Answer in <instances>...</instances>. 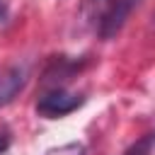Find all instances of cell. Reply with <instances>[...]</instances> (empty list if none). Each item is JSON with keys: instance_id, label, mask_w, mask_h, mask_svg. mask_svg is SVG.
<instances>
[{"instance_id": "cell-1", "label": "cell", "mask_w": 155, "mask_h": 155, "mask_svg": "<svg viewBox=\"0 0 155 155\" xmlns=\"http://www.w3.org/2000/svg\"><path fill=\"white\" fill-rule=\"evenodd\" d=\"M140 0H85L80 17L99 39H114Z\"/></svg>"}, {"instance_id": "cell-2", "label": "cell", "mask_w": 155, "mask_h": 155, "mask_svg": "<svg viewBox=\"0 0 155 155\" xmlns=\"http://www.w3.org/2000/svg\"><path fill=\"white\" fill-rule=\"evenodd\" d=\"M85 104V97L80 92H70L63 85L46 90L39 99H36V114L44 119H61L73 114L75 109H80Z\"/></svg>"}, {"instance_id": "cell-3", "label": "cell", "mask_w": 155, "mask_h": 155, "mask_svg": "<svg viewBox=\"0 0 155 155\" xmlns=\"http://www.w3.org/2000/svg\"><path fill=\"white\" fill-rule=\"evenodd\" d=\"M29 70L24 63H10L5 68H0V109L7 107L27 85Z\"/></svg>"}, {"instance_id": "cell-4", "label": "cell", "mask_w": 155, "mask_h": 155, "mask_svg": "<svg viewBox=\"0 0 155 155\" xmlns=\"http://www.w3.org/2000/svg\"><path fill=\"white\" fill-rule=\"evenodd\" d=\"M153 148H155V131L145 133V136L138 138L133 145H128V148L124 150V155H150Z\"/></svg>"}, {"instance_id": "cell-5", "label": "cell", "mask_w": 155, "mask_h": 155, "mask_svg": "<svg viewBox=\"0 0 155 155\" xmlns=\"http://www.w3.org/2000/svg\"><path fill=\"white\" fill-rule=\"evenodd\" d=\"M46 155H87L85 145L73 140V143H65V145H58V148H48Z\"/></svg>"}, {"instance_id": "cell-6", "label": "cell", "mask_w": 155, "mask_h": 155, "mask_svg": "<svg viewBox=\"0 0 155 155\" xmlns=\"http://www.w3.org/2000/svg\"><path fill=\"white\" fill-rule=\"evenodd\" d=\"M7 148H10V138H7V133H0V155H5Z\"/></svg>"}, {"instance_id": "cell-7", "label": "cell", "mask_w": 155, "mask_h": 155, "mask_svg": "<svg viewBox=\"0 0 155 155\" xmlns=\"http://www.w3.org/2000/svg\"><path fill=\"white\" fill-rule=\"evenodd\" d=\"M7 19V7H5V2L0 0V22H5Z\"/></svg>"}]
</instances>
